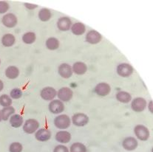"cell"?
<instances>
[{"mask_svg":"<svg viewBox=\"0 0 153 152\" xmlns=\"http://www.w3.org/2000/svg\"><path fill=\"white\" fill-rule=\"evenodd\" d=\"M54 125L59 129L65 130L69 128L71 124V119L67 114H59L54 118Z\"/></svg>","mask_w":153,"mask_h":152,"instance_id":"cell-1","label":"cell"},{"mask_svg":"<svg viewBox=\"0 0 153 152\" xmlns=\"http://www.w3.org/2000/svg\"><path fill=\"white\" fill-rule=\"evenodd\" d=\"M39 128V122L36 119H27L23 123V131L26 134H31L36 133V131Z\"/></svg>","mask_w":153,"mask_h":152,"instance_id":"cell-2","label":"cell"},{"mask_svg":"<svg viewBox=\"0 0 153 152\" xmlns=\"http://www.w3.org/2000/svg\"><path fill=\"white\" fill-rule=\"evenodd\" d=\"M134 69L132 66L127 63H121L117 66L116 72L122 77H128L133 73Z\"/></svg>","mask_w":153,"mask_h":152,"instance_id":"cell-3","label":"cell"},{"mask_svg":"<svg viewBox=\"0 0 153 152\" xmlns=\"http://www.w3.org/2000/svg\"><path fill=\"white\" fill-rule=\"evenodd\" d=\"M134 133L136 137L141 141H146L150 136V132L147 127L140 124L134 128Z\"/></svg>","mask_w":153,"mask_h":152,"instance_id":"cell-4","label":"cell"},{"mask_svg":"<svg viewBox=\"0 0 153 152\" xmlns=\"http://www.w3.org/2000/svg\"><path fill=\"white\" fill-rule=\"evenodd\" d=\"M72 123L78 127H82L87 125L90 121L89 117L84 113H76L72 117Z\"/></svg>","mask_w":153,"mask_h":152,"instance_id":"cell-5","label":"cell"},{"mask_svg":"<svg viewBox=\"0 0 153 152\" xmlns=\"http://www.w3.org/2000/svg\"><path fill=\"white\" fill-rule=\"evenodd\" d=\"M147 106V102L143 97H135L132 100L131 108L135 112H142Z\"/></svg>","mask_w":153,"mask_h":152,"instance_id":"cell-6","label":"cell"},{"mask_svg":"<svg viewBox=\"0 0 153 152\" xmlns=\"http://www.w3.org/2000/svg\"><path fill=\"white\" fill-rule=\"evenodd\" d=\"M48 109L52 114H59L65 111V104L59 99L57 100L54 99L50 102L48 105Z\"/></svg>","mask_w":153,"mask_h":152,"instance_id":"cell-7","label":"cell"},{"mask_svg":"<svg viewBox=\"0 0 153 152\" xmlns=\"http://www.w3.org/2000/svg\"><path fill=\"white\" fill-rule=\"evenodd\" d=\"M59 100L64 102H69L73 97V91L69 87H62L57 91Z\"/></svg>","mask_w":153,"mask_h":152,"instance_id":"cell-8","label":"cell"},{"mask_svg":"<svg viewBox=\"0 0 153 152\" xmlns=\"http://www.w3.org/2000/svg\"><path fill=\"white\" fill-rule=\"evenodd\" d=\"M40 96L43 100H47V101H51L54 100L55 97L57 96V91L56 90L55 88L52 86H46L43 88L40 92Z\"/></svg>","mask_w":153,"mask_h":152,"instance_id":"cell-9","label":"cell"},{"mask_svg":"<svg viewBox=\"0 0 153 152\" xmlns=\"http://www.w3.org/2000/svg\"><path fill=\"white\" fill-rule=\"evenodd\" d=\"M1 22H2L3 25L5 26L6 27L13 28L15 26H16L17 23H18V18H17L16 15L13 13H8L3 15L2 18H1Z\"/></svg>","mask_w":153,"mask_h":152,"instance_id":"cell-10","label":"cell"},{"mask_svg":"<svg viewBox=\"0 0 153 152\" xmlns=\"http://www.w3.org/2000/svg\"><path fill=\"white\" fill-rule=\"evenodd\" d=\"M58 73L62 77L65 79H68L73 75V69L72 66L70 64L66 63H63L60 64L58 67Z\"/></svg>","mask_w":153,"mask_h":152,"instance_id":"cell-11","label":"cell"},{"mask_svg":"<svg viewBox=\"0 0 153 152\" xmlns=\"http://www.w3.org/2000/svg\"><path fill=\"white\" fill-rule=\"evenodd\" d=\"M95 92L96 94L101 97H104V96L108 95L111 91V86L108 83L105 82H101L98 83L94 89Z\"/></svg>","mask_w":153,"mask_h":152,"instance_id":"cell-12","label":"cell"},{"mask_svg":"<svg viewBox=\"0 0 153 152\" xmlns=\"http://www.w3.org/2000/svg\"><path fill=\"white\" fill-rule=\"evenodd\" d=\"M51 131L48 128H39L35 133V138L39 142H47L51 138Z\"/></svg>","mask_w":153,"mask_h":152,"instance_id":"cell-13","label":"cell"},{"mask_svg":"<svg viewBox=\"0 0 153 152\" xmlns=\"http://www.w3.org/2000/svg\"><path fill=\"white\" fill-rule=\"evenodd\" d=\"M138 142L136 138L133 137H127L123 140L122 146L128 151H132L138 148Z\"/></svg>","mask_w":153,"mask_h":152,"instance_id":"cell-14","label":"cell"},{"mask_svg":"<svg viewBox=\"0 0 153 152\" xmlns=\"http://www.w3.org/2000/svg\"><path fill=\"white\" fill-rule=\"evenodd\" d=\"M102 39V35H101L100 32L98 31L91 30L89 32H87V35H86V41L88 42L89 44H98L100 41Z\"/></svg>","mask_w":153,"mask_h":152,"instance_id":"cell-15","label":"cell"},{"mask_svg":"<svg viewBox=\"0 0 153 152\" xmlns=\"http://www.w3.org/2000/svg\"><path fill=\"white\" fill-rule=\"evenodd\" d=\"M72 20L70 19L69 17L67 16H62L59 18L57 21V27L59 30L63 31H68L70 30L72 27Z\"/></svg>","mask_w":153,"mask_h":152,"instance_id":"cell-16","label":"cell"},{"mask_svg":"<svg viewBox=\"0 0 153 152\" xmlns=\"http://www.w3.org/2000/svg\"><path fill=\"white\" fill-rule=\"evenodd\" d=\"M56 140L62 144L68 143L72 139L71 134L66 130H61L56 134Z\"/></svg>","mask_w":153,"mask_h":152,"instance_id":"cell-17","label":"cell"},{"mask_svg":"<svg viewBox=\"0 0 153 152\" xmlns=\"http://www.w3.org/2000/svg\"><path fill=\"white\" fill-rule=\"evenodd\" d=\"M73 73L78 75H82L85 74L87 71V66L85 63L82 61H77L73 63L72 66Z\"/></svg>","mask_w":153,"mask_h":152,"instance_id":"cell-18","label":"cell"},{"mask_svg":"<svg viewBox=\"0 0 153 152\" xmlns=\"http://www.w3.org/2000/svg\"><path fill=\"white\" fill-rule=\"evenodd\" d=\"M10 124L12 127L13 128H19L24 123V119H23L22 116L20 115L19 114H14L9 119Z\"/></svg>","mask_w":153,"mask_h":152,"instance_id":"cell-19","label":"cell"},{"mask_svg":"<svg viewBox=\"0 0 153 152\" xmlns=\"http://www.w3.org/2000/svg\"><path fill=\"white\" fill-rule=\"evenodd\" d=\"M71 32L76 35H82L85 32L86 27L85 25L82 22H76L72 24V27L70 28Z\"/></svg>","mask_w":153,"mask_h":152,"instance_id":"cell-20","label":"cell"},{"mask_svg":"<svg viewBox=\"0 0 153 152\" xmlns=\"http://www.w3.org/2000/svg\"><path fill=\"white\" fill-rule=\"evenodd\" d=\"M5 76L9 79H16L19 75V69L16 66H9L4 72Z\"/></svg>","mask_w":153,"mask_h":152,"instance_id":"cell-21","label":"cell"},{"mask_svg":"<svg viewBox=\"0 0 153 152\" xmlns=\"http://www.w3.org/2000/svg\"><path fill=\"white\" fill-rule=\"evenodd\" d=\"M15 108L12 106L3 107L2 109L1 110V120L4 121H7L13 114H15Z\"/></svg>","mask_w":153,"mask_h":152,"instance_id":"cell-22","label":"cell"},{"mask_svg":"<svg viewBox=\"0 0 153 152\" xmlns=\"http://www.w3.org/2000/svg\"><path fill=\"white\" fill-rule=\"evenodd\" d=\"M16 38L11 33H6L1 38V44L5 47H10L15 44Z\"/></svg>","mask_w":153,"mask_h":152,"instance_id":"cell-23","label":"cell"},{"mask_svg":"<svg viewBox=\"0 0 153 152\" xmlns=\"http://www.w3.org/2000/svg\"><path fill=\"white\" fill-rule=\"evenodd\" d=\"M116 99L122 103H128L132 100V95L128 91H120L117 92Z\"/></svg>","mask_w":153,"mask_h":152,"instance_id":"cell-24","label":"cell"},{"mask_svg":"<svg viewBox=\"0 0 153 152\" xmlns=\"http://www.w3.org/2000/svg\"><path fill=\"white\" fill-rule=\"evenodd\" d=\"M45 45L50 50H56L60 46V42H59L58 38H55V37H51V38H48L47 39Z\"/></svg>","mask_w":153,"mask_h":152,"instance_id":"cell-25","label":"cell"},{"mask_svg":"<svg viewBox=\"0 0 153 152\" xmlns=\"http://www.w3.org/2000/svg\"><path fill=\"white\" fill-rule=\"evenodd\" d=\"M38 16L42 21L45 22V21H48L51 19V17H52V13L49 9L44 7L39 11Z\"/></svg>","mask_w":153,"mask_h":152,"instance_id":"cell-26","label":"cell"},{"mask_svg":"<svg viewBox=\"0 0 153 152\" xmlns=\"http://www.w3.org/2000/svg\"><path fill=\"white\" fill-rule=\"evenodd\" d=\"M36 39V35L33 32H27L22 35V41L25 44H33L35 42Z\"/></svg>","mask_w":153,"mask_h":152,"instance_id":"cell-27","label":"cell"},{"mask_svg":"<svg viewBox=\"0 0 153 152\" xmlns=\"http://www.w3.org/2000/svg\"><path fill=\"white\" fill-rule=\"evenodd\" d=\"M69 151L70 152H87V149L84 144L77 142L72 144Z\"/></svg>","mask_w":153,"mask_h":152,"instance_id":"cell-28","label":"cell"},{"mask_svg":"<svg viewBox=\"0 0 153 152\" xmlns=\"http://www.w3.org/2000/svg\"><path fill=\"white\" fill-rule=\"evenodd\" d=\"M12 103H13V100L8 94H3L0 96V105L1 106H10L12 105Z\"/></svg>","mask_w":153,"mask_h":152,"instance_id":"cell-29","label":"cell"},{"mask_svg":"<svg viewBox=\"0 0 153 152\" xmlns=\"http://www.w3.org/2000/svg\"><path fill=\"white\" fill-rule=\"evenodd\" d=\"M23 150V146L20 142H13L9 146L10 152H22Z\"/></svg>","mask_w":153,"mask_h":152,"instance_id":"cell-30","label":"cell"},{"mask_svg":"<svg viewBox=\"0 0 153 152\" xmlns=\"http://www.w3.org/2000/svg\"><path fill=\"white\" fill-rule=\"evenodd\" d=\"M22 94V90L21 89H19V88H14V89L10 91V97L12 99H14V100H17V99L21 98Z\"/></svg>","mask_w":153,"mask_h":152,"instance_id":"cell-31","label":"cell"},{"mask_svg":"<svg viewBox=\"0 0 153 152\" xmlns=\"http://www.w3.org/2000/svg\"><path fill=\"white\" fill-rule=\"evenodd\" d=\"M8 2L6 1H0V14H4L9 10Z\"/></svg>","mask_w":153,"mask_h":152,"instance_id":"cell-32","label":"cell"},{"mask_svg":"<svg viewBox=\"0 0 153 152\" xmlns=\"http://www.w3.org/2000/svg\"><path fill=\"white\" fill-rule=\"evenodd\" d=\"M53 152H70L69 148L66 146V145L61 144V145H58L54 148L53 151Z\"/></svg>","mask_w":153,"mask_h":152,"instance_id":"cell-33","label":"cell"},{"mask_svg":"<svg viewBox=\"0 0 153 152\" xmlns=\"http://www.w3.org/2000/svg\"><path fill=\"white\" fill-rule=\"evenodd\" d=\"M24 6L26 7V8L28 9V10H34V9L37 8L38 7V5L35 4H30V3H24Z\"/></svg>","mask_w":153,"mask_h":152,"instance_id":"cell-34","label":"cell"},{"mask_svg":"<svg viewBox=\"0 0 153 152\" xmlns=\"http://www.w3.org/2000/svg\"><path fill=\"white\" fill-rule=\"evenodd\" d=\"M152 100H150L149 101V103H148V109H149V111H150L151 113H153V108H152Z\"/></svg>","mask_w":153,"mask_h":152,"instance_id":"cell-35","label":"cell"},{"mask_svg":"<svg viewBox=\"0 0 153 152\" xmlns=\"http://www.w3.org/2000/svg\"><path fill=\"white\" fill-rule=\"evenodd\" d=\"M3 89H4V83L2 82V80H0V91H2Z\"/></svg>","mask_w":153,"mask_h":152,"instance_id":"cell-36","label":"cell"},{"mask_svg":"<svg viewBox=\"0 0 153 152\" xmlns=\"http://www.w3.org/2000/svg\"><path fill=\"white\" fill-rule=\"evenodd\" d=\"M1 110H0V121H1Z\"/></svg>","mask_w":153,"mask_h":152,"instance_id":"cell-37","label":"cell"},{"mask_svg":"<svg viewBox=\"0 0 153 152\" xmlns=\"http://www.w3.org/2000/svg\"><path fill=\"white\" fill-rule=\"evenodd\" d=\"M0 64H1V60H0Z\"/></svg>","mask_w":153,"mask_h":152,"instance_id":"cell-38","label":"cell"}]
</instances>
